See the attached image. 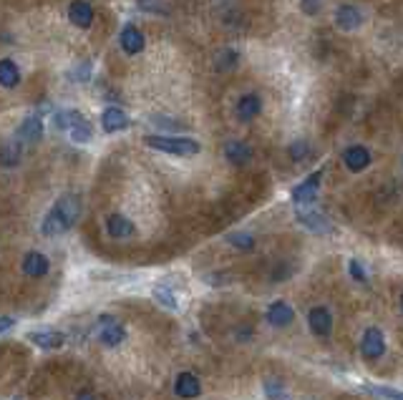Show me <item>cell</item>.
Returning a JSON list of instances; mask_svg holds the SVG:
<instances>
[{
	"label": "cell",
	"instance_id": "obj_9",
	"mask_svg": "<svg viewBox=\"0 0 403 400\" xmlns=\"http://www.w3.org/2000/svg\"><path fill=\"white\" fill-rule=\"evenodd\" d=\"M174 393H176V398H182V400L199 398V395H202V386H199L197 375H192V372H179V375H176V383H174Z\"/></svg>",
	"mask_w": 403,
	"mask_h": 400
},
{
	"label": "cell",
	"instance_id": "obj_23",
	"mask_svg": "<svg viewBox=\"0 0 403 400\" xmlns=\"http://www.w3.org/2000/svg\"><path fill=\"white\" fill-rule=\"evenodd\" d=\"M83 118V114L76 109H61L53 114V126L59 129V131H71V126H76Z\"/></svg>",
	"mask_w": 403,
	"mask_h": 400
},
{
	"label": "cell",
	"instance_id": "obj_7",
	"mask_svg": "<svg viewBox=\"0 0 403 400\" xmlns=\"http://www.w3.org/2000/svg\"><path fill=\"white\" fill-rule=\"evenodd\" d=\"M68 18L74 23L76 28H91V23H94V6L88 3V0H74L71 6H68Z\"/></svg>",
	"mask_w": 403,
	"mask_h": 400
},
{
	"label": "cell",
	"instance_id": "obj_33",
	"mask_svg": "<svg viewBox=\"0 0 403 400\" xmlns=\"http://www.w3.org/2000/svg\"><path fill=\"white\" fill-rule=\"evenodd\" d=\"M10 328H13V317H0V333H6Z\"/></svg>",
	"mask_w": 403,
	"mask_h": 400
},
{
	"label": "cell",
	"instance_id": "obj_30",
	"mask_svg": "<svg viewBox=\"0 0 403 400\" xmlns=\"http://www.w3.org/2000/svg\"><path fill=\"white\" fill-rule=\"evenodd\" d=\"M308 149H310V146L305 144V141H298V144L290 146V154H293L295 161H300L302 156H308Z\"/></svg>",
	"mask_w": 403,
	"mask_h": 400
},
{
	"label": "cell",
	"instance_id": "obj_20",
	"mask_svg": "<svg viewBox=\"0 0 403 400\" xmlns=\"http://www.w3.org/2000/svg\"><path fill=\"white\" fill-rule=\"evenodd\" d=\"M298 219H300V224H305L308 229H313V232H318V234H325V232H330V229H333V227H330V222L325 219V214H320V211L302 209L300 214H298Z\"/></svg>",
	"mask_w": 403,
	"mask_h": 400
},
{
	"label": "cell",
	"instance_id": "obj_12",
	"mask_svg": "<svg viewBox=\"0 0 403 400\" xmlns=\"http://www.w3.org/2000/svg\"><path fill=\"white\" fill-rule=\"evenodd\" d=\"M335 25L340 30H355L363 25V13L355 6H340L335 10Z\"/></svg>",
	"mask_w": 403,
	"mask_h": 400
},
{
	"label": "cell",
	"instance_id": "obj_2",
	"mask_svg": "<svg viewBox=\"0 0 403 400\" xmlns=\"http://www.w3.org/2000/svg\"><path fill=\"white\" fill-rule=\"evenodd\" d=\"M144 144L149 149H156L161 154H172V156H194L199 154V144L194 138H179V136H147Z\"/></svg>",
	"mask_w": 403,
	"mask_h": 400
},
{
	"label": "cell",
	"instance_id": "obj_18",
	"mask_svg": "<svg viewBox=\"0 0 403 400\" xmlns=\"http://www.w3.org/2000/svg\"><path fill=\"white\" fill-rule=\"evenodd\" d=\"M225 156H227L235 167H245V164L252 159V149H249L245 141H227V144H225Z\"/></svg>",
	"mask_w": 403,
	"mask_h": 400
},
{
	"label": "cell",
	"instance_id": "obj_22",
	"mask_svg": "<svg viewBox=\"0 0 403 400\" xmlns=\"http://www.w3.org/2000/svg\"><path fill=\"white\" fill-rule=\"evenodd\" d=\"M21 83V71L10 59H0V86L15 88Z\"/></svg>",
	"mask_w": 403,
	"mask_h": 400
},
{
	"label": "cell",
	"instance_id": "obj_5",
	"mask_svg": "<svg viewBox=\"0 0 403 400\" xmlns=\"http://www.w3.org/2000/svg\"><path fill=\"white\" fill-rule=\"evenodd\" d=\"M101 333H99V340H101V345H106V348H116V345H121L126 337V330L124 325H118L116 317H101Z\"/></svg>",
	"mask_w": 403,
	"mask_h": 400
},
{
	"label": "cell",
	"instance_id": "obj_27",
	"mask_svg": "<svg viewBox=\"0 0 403 400\" xmlns=\"http://www.w3.org/2000/svg\"><path fill=\"white\" fill-rule=\"evenodd\" d=\"M366 393H371L378 400H403V395L396 388H383V386H366Z\"/></svg>",
	"mask_w": 403,
	"mask_h": 400
},
{
	"label": "cell",
	"instance_id": "obj_8",
	"mask_svg": "<svg viewBox=\"0 0 403 400\" xmlns=\"http://www.w3.org/2000/svg\"><path fill=\"white\" fill-rule=\"evenodd\" d=\"M308 322H310V330L318 337H330V333H333V315L325 307H313L308 315Z\"/></svg>",
	"mask_w": 403,
	"mask_h": 400
},
{
	"label": "cell",
	"instance_id": "obj_4",
	"mask_svg": "<svg viewBox=\"0 0 403 400\" xmlns=\"http://www.w3.org/2000/svg\"><path fill=\"white\" fill-rule=\"evenodd\" d=\"M360 352L368 360H378L386 352V340H383V333L378 328H368L363 333V340H360Z\"/></svg>",
	"mask_w": 403,
	"mask_h": 400
},
{
	"label": "cell",
	"instance_id": "obj_24",
	"mask_svg": "<svg viewBox=\"0 0 403 400\" xmlns=\"http://www.w3.org/2000/svg\"><path fill=\"white\" fill-rule=\"evenodd\" d=\"M71 138H74L76 144H88L94 138V126L88 124L86 118H81L79 124L71 126Z\"/></svg>",
	"mask_w": 403,
	"mask_h": 400
},
{
	"label": "cell",
	"instance_id": "obj_34",
	"mask_svg": "<svg viewBox=\"0 0 403 400\" xmlns=\"http://www.w3.org/2000/svg\"><path fill=\"white\" fill-rule=\"evenodd\" d=\"M76 400H96V398L91 393H79V398H76Z\"/></svg>",
	"mask_w": 403,
	"mask_h": 400
},
{
	"label": "cell",
	"instance_id": "obj_17",
	"mask_svg": "<svg viewBox=\"0 0 403 400\" xmlns=\"http://www.w3.org/2000/svg\"><path fill=\"white\" fill-rule=\"evenodd\" d=\"M260 111H262V101L255 94H245L237 101V118L240 121H252V118H257Z\"/></svg>",
	"mask_w": 403,
	"mask_h": 400
},
{
	"label": "cell",
	"instance_id": "obj_25",
	"mask_svg": "<svg viewBox=\"0 0 403 400\" xmlns=\"http://www.w3.org/2000/svg\"><path fill=\"white\" fill-rule=\"evenodd\" d=\"M154 299L159 302V305H164L167 310H176L179 307V302H176V295L169 287H164V284H156L154 287Z\"/></svg>",
	"mask_w": 403,
	"mask_h": 400
},
{
	"label": "cell",
	"instance_id": "obj_19",
	"mask_svg": "<svg viewBox=\"0 0 403 400\" xmlns=\"http://www.w3.org/2000/svg\"><path fill=\"white\" fill-rule=\"evenodd\" d=\"M28 340L43 350H56L66 342V337L61 333H56V330H43V333H28Z\"/></svg>",
	"mask_w": 403,
	"mask_h": 400
},
{
	"label": "cell",
	"instance_id": "obj_31",
	"mask_svg": "<svg viewBox=\"0 0 403 400\" xmlns=\"http://www.w3.org/2000/svg\"><path fill=\"white\" fill-rule=\"evenodd\" d=\"M235 61H237V53L232 51V48H227V51H222V53H220V61H217V66H220V68H222V66L227 68V66H232Z\"/></svg>",
	"mask_w": 403,
	"mask_h": 400
},
{
	"label": "cell",
	"instance_id": "obj_6",
	"mask_svg": "<svg viewBox=\"0 0 403 400\" xmlns=\"http://www.w3.org/2000/svg\"><path fill=\"white\" fill-rule=\"evenodd\" d=\"M118 43H121V48H124L129 56H136V53L144 51V33H141L136 25H132V23H126L124 28H121V36H118Z\"/></svg>",
	"mask_w": 403,
	"mask_h": 400
},
{
	"label": "cell",
	"instance_id": "obj_15",
	"mask_svg": "<svg viewBox=\"0 0 403 400\" xmlns=\"http://www.w3.org/2000/svg\"><path fill=\"white\" fill-rule=\"evenodd\" d=\"M101 126L106 134H116L129 126V116H126L121 109H116V106H109V109H103V114H101Z\"/></svg>",
	"mask_w": 403,
	"mask_h": 400
},
{
	"label": "cell",
	"instance_id": "obj_32",
	"mask_svg": "<svg viewBox=\"0 0 403 400\" xmlns=\"http://www.w3.org/2000/svg\"><path fill=\"white\" fill-rule=\"evenodd\" d=\"M320 3L322 0H302V10L308 15H318L320 13Z\"/></svg>",
	"mask_w": 403,
	"mask_h": 400
},
{
	"label": "cell",
	"instance_id": "obj_26",
	"mask_svg": "<svg viewBox=\"0 0 403 400\" xmlns=\"http://www.w3.org/2000/svg\"><path fill=\"white\" fill-rule=\"evenodd\" d=\"M262 390L267 400H290V393L285 390V386H280L278 380H265Z\"/></svg>",
	"mask_w": 403,
	"mask_h": 400
},
{
	"label": "cell",
	"instance_id": "obj_16",
	"mask_svg": "<svg viewBox=\"0 0 403 400\" xmlns=\"http://www.w3.org/2000/svg\"><path fill=\"white\" fill-rule=\"evenodd\" d=\"M23 272L28 277H33V280L48 275V260H45V255H41V252H28V255L23 257Z\"/></svg>",
	"mask_w": 403,
	"mask_h": 400
},
{
	"label": "cell",
	"instance_id": "obj_28",
	"mask_svg": "<svg viewBox=\"0 0 403 400\" xmlns=\"http://www.w3.org/2000/svg\"><path fill=\"white\" fill-rule=\"evenodd\" d=\"M227 242L232 244V247L245 249V252H249V249L255 247V240H252V234H245V232H232V234H227Z\"/></svg>",
	"mask_w": 403,
	"mask_h": 400
},
{
	"label": "cell",
	"instance_id": "obj_3",
	"mask_svg": "<svg viewBox=\"0 0 403 400\" xmlns=\"http://www.w3.org/2000/svg\"><path fill=\"white\" fill-rule=\"evenodd\" d=\"M320 174H322V169L320 171H313V174L305 179L302 184H298L293 189V202L295 207H310V204L316 202L318 194H320Z\"/></svg>",
	"mask_w": 403,
	"mask_h": 400
},
{
	"label": "cell",
	"instance_id": "obj_14",
	"mask_svg": "<svg viewBox=\"0 0 403 400\" xmlns=\"http://www.w3.org/2000/svg\"><path fill=\"white\" fill-rule=\"evenodd\" d=\"M106 229H109V234L114 240H129V237L136 232L134 222L129 217H124V214H111V217L106 219Z\"/></svg>",
	"mask_w": 403,
	"mask_h": 400
},
{
	"label": "cell",
	"instance_id": "obj_29",
	"mask_svg": "<svg viewBox=\"0 0 403 400\" xmlns=\"http://www.w3.org/2000/svg\"><path fill=\"white\" fill-rule=\"evenodd\" d=\"M348 267H351V275H353V280H355V282H360V284L368 282V272L360 267L358 260H351V264H348Z\"/></svg>",
	"mask_w": 403,
	"mask_h": 400
},
{
	"label": "cell",
	"instance_id": "obj_1",
	"mask_svg": "<svg viewBox=\"0 0 403 400\" xmlns=\"http://www.w3.org/2000/svg\"><path fill=\"white\" fill-rule=\"evenodd\" d=\"M79 217H81V199L76 194H63L51 207V211L45 214L43 224H41V232L45 237H59V234L68 232L79 222Z\"/></svg>",
	"mask_w": 403,
	"mask_h": 400
},
{
	"label": "cell",
	"instance_id": "obj_13",
	"mask_svg": "<svg viewBox=\"0 0 403 400\" xmlns=\"http://www.w3.org/2000/svg\"><path fill=\"white\" fill-rule=\"evenodd\" d=\"M343 161H345V167L351 169V171H363V169L371 164V151H368L366 146H348L343 151Z\"/></svg>",
	"mask_w": 403,
	"mask_h": 400
},
{
	"label": "cell",
	"instance_id": "obj_11",
	"mask_svg": "<svg viewBox=\"0 0 403 400\" xmlns=\"http://www.w3.org/2000/svg\"><path fill=\"white\" fill-rule=\"evenodd\" d=\"M18 141L21 144H38L41 136H43V121L38 116H28L23 118V124L18 126Z\"/></svg>",
	"mask_w": 403,
	"mask_h": 400
},
{
	"label": "cell",
	"instance_id": "obj_21",
	"mask_svg": "<svg viewBox=\"0 0 403 400\" xmlns=\"http://www.w3.org/2000/svg\"><path fill=\"white\" fill-rule=\"evenodd\" d=\"M21 156H23V146L18 138L15 141H6V144L0 146V164L3 167H18Z\"/></svg>",
	"mask_w": 403,
	"mask_h": 400
},
{
	"label": "cell",
	"instance_id": "obj_10",
	"mask_svg": "<svg viewBox=\"0 0 403 400\" xmlns=\"http://www.w3.org/2000/svg\"><path fill=\"white\" fill-rule=\"evenodd\" d=\"M293 320H295V310L287 302H282V299H278V302H272L267 307V322H270L272 328H287Z\"/></svg>",
	"mask_w": 403,
	"mask_h": 400
}]
</instances>
